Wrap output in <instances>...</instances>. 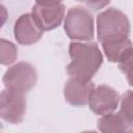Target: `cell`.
<instances>
[{
  "instance_id": "obj_1",
  "label": "cell",
  "mask_w": 133,
  "mask_h": 133,
  "mask_svg": "<svg viewBox=\"0 0 133 133\" xmlns=\"http://www.w3.org/2000/svg\"><path fill=\"white\" fill-rule=\"evenodd\" d=\"M69 53L71 62L66 66L70 77L90 80L103 63V55L94 42L70 44Z\"/></svg>"
},
{
  "instance_id": "obj_2",
  "label": "cell",
  "mask_w": 133,
  "mask_h": 133,
  "mask_svg": "<svg viewBox=\"0 0 133 133\" xmlns=\"http://www.w3.org/2000/svg\"><path fill=\"white\" fill-rule=\"evenodd\" d=\"M97 31L101 44L125 39L130 34V22L123 11L111 7L98 15Z\"/></svg>"
},
{
  "instance_id": "obj_3",
  "label": "cell",
  "mask_w": 133,
  "mask_h": 133,
  "mask_svg": "<svg viewBox=\"0 0 133 133\" xmlns=\"http://www.w3.org/2000/svg\"><path fill=\"white\" fill-rule=\"evenodd\" d=\"M66 35L74 41H91L94 38V19L90 11L82 6L71 7L64 20Z\"/></svg>"
},
{
  "instance_id": "obj_4",
  "label": "cell",
  "mask_w": 133,
  "mask_h": 133,
  "mask_svg": "<svg viewBox=\"0 0 133 133\" xmlns=\"http://www.w3.org/2000/svg\"><path fill=\"white\" fill-rule=\"evenodd\" d=\"M37 80L35 68L28 62H18L8 68L3 76V84L5 88L12 89L22 94H26L34 87Z\"/></svg>"
},
{
  "instance_id": "obj_5",
  "label": "cell",
  "mask_w": 133,
  "mask_h": 133,
  "mask_svg": "<svg viewBox=\"0 0 133 133\" xmlns=\"http://www.w3.org/2000/svg\"><path fill=\"white\" fill-rule=\"evenodd\" d=\"M26 105L24 94L8 88L2 90L0 92V118L10 124L21 123L26 113Z\"/></svg>"
},
{
  "instance_id": "obj_6",
  "label": "cell",
  "mask_w": 133,
  "mask_h": 133,
  "mask_svg": "<svg viewBox=\"0 0 133 133\" xmlns=\"http://www.w3.org/2000/svg\"><path fill=\"white\" fill-rule=\"evenodd\" d=\"M118 102V92L113 87L105 84L94 88L88 99L90 110L98 115H104L113 112L117 108Z\"/></svg>"
},
{
  "instance_id": "obj_7",
  "label": "cell",
  "mask_w": 133,
  "mask_h": 133,
  "mask_svg": "<svg viewBox=\"0 0 133 133\" xmlns=\"http://www.w3.org/2000/svg\"><path fill=\"white\" fill-rule=\"evenodd\" d=\"M65 7L63 4H38L32 7V17L43 31L52 30L58 27L64 17Z\"/></svg>"
},
{
  "instance_id": "obj_8",
  "label": "cell",
  "mask_w": 133,
  "mask_h": 133,
  "mask_svg": "<svg viewBox=\"0 0 133 133\" xmlns=\"http://www.w3.org/2000/svg\"><path fill=\"white\" fill-rule=\"evenodd\" d=\"M94 88L95 85L90 80L71 77L63 88L64 99L72 106H84L88 103Z\"/></svg>"
},
{
  "instance_id": "obj_9",
  "label": "cell",
  "mask_w": 133,
  "mask_h": 133,
  "mask_svg": "<svg viewBox=\"0 0 133 133\" xmlns=\"http://www.w3.org/2000/svg\"><path fill=\"white\" fill-rule=\"evenodd\" d=\"M43 30L38 27L31 14H24L15 23L14 35L21 45H32L43 36Z\"/></svg>"
},
{
  "instance_id": "obj_10",
  "label": "cell",
  "mask_w": 133,
  "mask_h": 133,
  "mask_svg": "<svg viewBox=\"0 0 133 133\" xmlns=\"http://www.w3.org/2000/svg\"><path fill=\"white\" fill-rule=\"evenodd\" d=\"M133 124L130 123L121 112L102 115L98 121V129L103 133H123L130 131Z\"/></svg>"
},
{
  "instance_id": "obj_11",
  "label": "cell",
  "mask_w": 133,
  "mask_h": 133,
  "mask_svg": "<svg viewBox=\"0 0 133 133\" xmlns=\"http://www.w3.org/2000/svg\"><path fill=\"white\" fill-rule=\"evenodd\" d=\"M104 53L109 61L117 62L128 51L132 50V43L129 38L102 43Z\"/></svg>"
},
{
  "instance_id": "obj_12",
  "label": "cell",
  "mask_w": 133,
  "mask_h": 133,
  "mask_svg": "<svg viewBox=\"0 0 133 133\" xmlns=\"http://www.w3.org/2000/svg\"><path fill=\"white\" fill-rule=\"evenodd\" d=\"M18 57L16 45L7 39L0 38V63L4 65L11 64Z\"/></svg>"
},
{
  "instance_id": "obj_13",
  "label": "cell",
  "mask_w": 133,
  "mask_h": 133,
  "mask_svg": "<svg viewBox=\"0 0 133 133\" xmlns=\"http://www.w3.org/2000/svg\"><path fill=\"white\" fill-rule=\"evenodd\" d=\"M119 112L133 124V113H132V90H127L122 96L121 110Z\"/></svg>"
},
{
  "instance_id": "obj_14",
  "label": "cell",
  "mask_w": 133,
  "mask_h": 133,
  "mask_svg": "<svg viewBox=\"0 0 133 133\" xmlns=\"http://www.w3.org/2000/svg\"><path fill=\"white\" fill-rule=\"evenodd\" d=\"M133 50V49H132ZM132 50L128 51L117 62L119 65V69L123 71V73L127 76L129 83L131 84V75H132Z\"/></svg>"
},
{
  "instance_id": "obj_15",
  "label": "cell",
  "mask_w": 133,
  "mask_h": 133,
  "mask_svg": "<svg viewBox=\"0 0 133 133\" xmlns=\"http://www.w3.org/2000/svg\"><path fill=\"white\" fill-rule=\"evenodd\" d=\"M88 8L92 10H99L109 4L110 0H85L84 1Z\"/></svg>"
},
{
  "instance_id": "obj_16",
  "label": "cell",
  "mask_w": 133,
  "mask_h": 133,
  "mask_svg": "<svg viewBox=\"0 0 133 133\" xmlns=\"http://www.w3.org/2000/svg\"><path fill=\"white\" fill-rule=\"evenodd\" d=\"M7 17H8L7 9L5 8L4 5H1L0 4V28L5 24V22L7 20Z\"/></svg>"
},
{
  "instance_id": "obj_17",
  "label": "cell",
  "mask_w": 133,
  "mask_h": 133,
  "mask_svg": "<svg viewBox=\"0 0 133 133\" xmlns=\"http://www.w3.org/2000/svg\"><path fill=\"white\" fill-rule=\"evenodd\" d=\"M61 1L62 0H35L38 4H58L61 3Z\"/></svg>"
},
{
  "instance_id": "obj_18",
  "label": "cell",
  "mask_w": 133,
  "mask_h": 133,
  "mask_svg": "<svg viewBox=\"0 0 133 133\" xmlns=\"http://www.w3.org/2000/svg\"><path fill=\"white\" fill-rule=\"evenodd\" d=\"M77 1H80V2H84L85 0H77Z\"/></svg>"
}]
</instances>
